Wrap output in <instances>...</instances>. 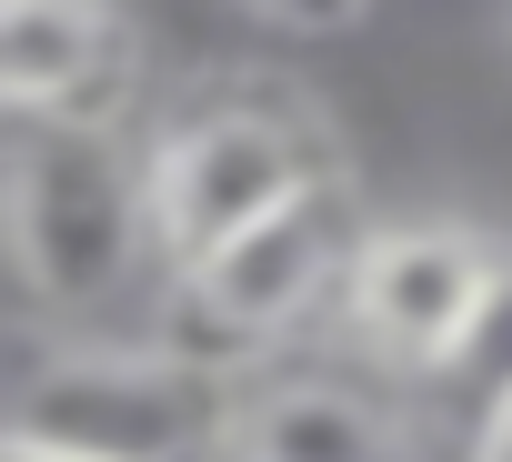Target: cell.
<instances>
[{"instance_id":"52a82bcc","label":"cell","mask_w":512,"mask_h":462,"mask_svg":"<svg viewBox=\"0 0 512 462\" xmlns=\"http://www.w3.org/2000/svg\"><path fill=\"white\" fill-rule=\"evenodd\" d=\"M221 462H422L412 422L342 372L251 382L221 412Z\"/></svg>"},{"instance_id":"8992f818","label":"cell","mask_w":512,"mask_h":462,"mask_svg":"<svg viewBox=\"0 0 512 462\" xmlns=\"http://www.w3.org/2000/svg\"><path fill=\"white\" fill-rule=\"evenodd\" d=\"M131 81V21L91 0H0V121H111Z\"/></svg>"},{"instance_id":"3957f363","label":"cell","mask_w":512,"mask_h":462,"mask_svg":"<svg viewBox=\"0 0 512 462\" xmlns=\"http://www.w3.org/2000/svg\"><path fill=\"white\" fill-rule=\"evenodd\" d=\"M221 412L181 352H51L0 402V442L41 462H201L221 452Z\"/></svg>"},{"instance_id":"7a4b0ae2","label":"cell","mask_w":512,"mask_h":462,"mask_svg":"<svg viewBox=\"0 0 512 462\" xmlns=\"http://www.w3.org/2000/svg\"><path fill=\"white\" fill-rule=\"evenodd\" d=\"M332 181L312 131L272 101H201L141 151V211H151V262L191 272L221 242H241L251 221H272L292 191Z\"/></svg>"},{"instance_id":"5b68a950","label":"cell","mask_w":512,"mask_h":462,"mask_svg":"<svg viewBox=\"0 0 512 462\" xmlns=\"http://www.w3.org/2000/svg\"><path fill=\"white\" fill-rule=\"evenodd\" d=\"M492 282H502L492 231H472V221H372L352 272H342V312L392 372L442 382L452 352L472 342Z\"/></svg>"},{"instance_id":"277c9868","label":"cell","mask_w":512,"mask_h":462,"mask_svg":"<svg viewBox=\"0 0 512 462\" xmlns=\"http://www.w3.org/2000/svg\"><path fill=\"white\" fill-rule=\"evenodd\" d=\"M362 211H352V191L342 181H312V191H292L272 221H251L241 242H221L211 262H191V272H171V312L191 322V342H181V362L201 372L211 352H262V342H282L312 302H342V272H352V252H362Z\"/></svg>"},{"instance_id":"9c48e42d","label":"cell","mask_w":512,"mask_h":462,"mask_svg":"<svg viewBox=\"0 0 512 462\" xmlns=\"http://www.w3.org/2000/svg\"><path fill=\"white\" fill-rule=\"evenodd\" d=\"M0 462H41V452H21V442H0Z\"/></svg>"},{"instance_id":"6da1fadb","label":"cell","mask_w":512,"mask_h":462,"mask_svg":"<svg viewBox=\"0 0 512 462\" xmlns=\"http://www.w3.org/2000/svg\"><path fill=\"white\" fill-rule=\"evenodd\" d=\"M0 252L41 312H101L151 262L141 161L111 121H21L0 141Z\"/></svg>"},{"instance_id":"ba28073f","label":"cell","mask_w":512,"mask_h":462,"mask_svg":"<svg viewBox=\"0 0 512 462\" xmlns=\"http://www.w3.org/2000/svg\"><path fill=\"white\" fill-rule=\"evenodd\" d=\"M462 462H512V392L472 422V452H462Z\"/></svg>"}]
</instances>
